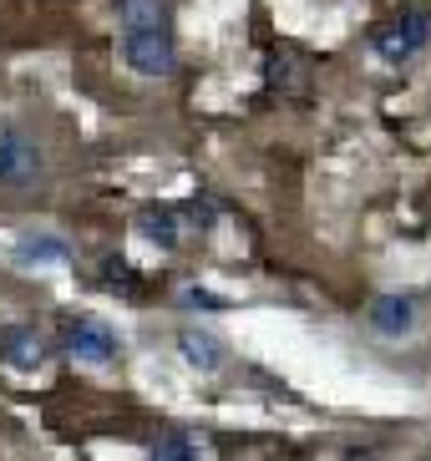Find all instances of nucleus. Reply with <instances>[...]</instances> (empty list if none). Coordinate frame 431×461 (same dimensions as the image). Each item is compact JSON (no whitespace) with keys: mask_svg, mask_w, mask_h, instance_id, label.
<instances>
[{"mask_svg":"<svg viewBox=\"0 0 431 461\" xmlns=\"http://www.w3.org/2000/svg\"><path fill=\"white\" fill-rule=\"evenodd\" d=\"M431 46V11H406V15H391L371 31V51L381 61H411Z\"/></svg>","mask_w":431,"mask_h":461,"instance_id":"obj_3","label":"nucleus"},{"mask_svg":"<svg viewBox=\"0 0 431 461\" xmlns=\"http://www.w3.org/2000/svg\"><path fill=\"white\" fill-rule=\"evenodd\" d=\"M137 233H142L148 244H158V249H173V244H178V218H173V208H148V213L137 218Z\"/></svg>","mask_w":431,"mask_h":461,"instance_id":"obj_9","label":"nucleus"},{"mask_svg":"<svg viewBox=\"0 0 431 461\" xmlns=\"http://www.w3.org/2000/svg\"><path fill=\"white\" fill-rule=\"evenodd\" d=\"M117 41L137 77H173L178 36L168 0H117Z\"/></svg>","mask_w":431,"mask_h":461,"instance_id":"obj_1","label":"nucleus"},{"mask_svg":"<svg viewBox=\"0 0 431 461\" xmlns=\"http://www.w3.org/2000/svg\"><path fill=\"white\" fill-rule=\"evenodd\" d=\"M371 330H381V335H406L411 330V320H417V299L406 294H381L376 304H371Z\"/></svg>","mask_w":431,"mask_h":461,"instance_id":"obj_7","label":"nucleus"},{"mask_svg":"<svg viewBox=\"0 0 431 461\" xmlns=\"http://www.w3.org/2000/svg\"><path fill=\"white\" fill-rule=\"evenodd\" d=\"M71 258V244L61 239V233H26L21 244H15V264H26V269H56V264H67Z\"/></svg>","mask_w":431,"mask_h":461,"instance_id":"obj_6","label":"nucleus"},{"mask_svg":"<svg viewBox=\"0 0 431 461\" xmlns=\"http://www.w3.org/2000/svg\"><path fill=\"white\" fill-rule=\"evenodd\" d=\"M61 350L77 360V366H117L122 360V339L107 320H96V314H67L61 320Z\"/></svg>","mask_w":431,"mask_h":461,"instance_id":"obj_2","label":"nucleus"},{"mask_svg":"<svg viewBox=\"0 0 431 461\" xmlns=\"http://www.w3.org/2000/svg\"><path fill=\"white\" fill-rule=\"evenodd\" d=\"M41 177V148L26 132H0V183L26 188Z\"/></svg>","mask_w":431,"mask_h":461,"instance_id":"obj_4","label":"nucleus"},{"mask_svg":"<svg viewBox=\"0 0 431 461\" xmlns=\"http://www.w3.org/2000/svg\"><path fill=\"white\" fill-rule=\"evenodd\" d=\"M0 360L11 370H41L46 360H51V345H46V335H36L31 325H11L0 330Z\"/></svg>","mask_w":431,"mask_h":461,"instance_id":"obj_5","label":"nucleus"},{"mask_svg":"<svg viewBox=\"0 0 431 461\" xmlns=\"http://www.w3.org/2000/svg\"><path fill=\"white\" fill-rule=\"evenodd\" d=\"M148 461H198V441L173 426V431H162L158 441H152V456Z\"/></svg>","mask_w":431,"mask_h":461,"instance_id":"obj_10","label":"nucleus"},{"mask_svg":"<svg viewBox=\"0 0 431 461\" xmlns=\"http://www.w3.org/2000/svg\"><path fill=\"white\" fill-rule=\"evenodd\" d=\"M178 350H183V360L198 370H218L224 366V345H218L214 335H203V330H183L178 335Z\"/></svg>","mask_w":431,"mask_h":461,"instance_id":"obj_8","label":"nucleus"}]
</instances>
